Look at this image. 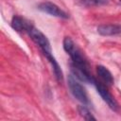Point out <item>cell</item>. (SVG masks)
<instances>
[{
    "label": "cell",
    "mask_w": 121,
    "mask_h": 121,
    "mask_svg": "<svg viewBox=\"0 0 121 121\" xmlns=\"http://www.w3.org/2000/svg\"><path fill=\"white\" fill-rule=\"evenodd\" d=\"M62 46L64 51L71 58L72 75L80 81L94 84L95 78L91 74L89 63L86 58L84 57V55L82 54V52L75 44L74 41L70 37H65L62 42Z\"/></svg>",
    "instance_id": "cell-1"
},
{
    "label": "cell",
    "mask_w": 121,
    "mask_h": 121,
    "mask_svg": "<svg viewBox=\"0 0 121 121\" xmlns=\"http://www.w3.org/2000/svg\"><path fill=\"white\" fill-rule=\"evenodd\" d=\"M26 33L28 34V36L31 38V40L40 47L41 51L43 52V54L46 57L49 54H52V50H51V46H50V43L47 39V37L38 28H36L34 26H30L29 28L27 29Z\"/></svg>",
    "instance_id": "cell-2"
},
{
    "label": "cell",
    "mask_w": 121,
    "mask_h": 121,
    "mask_svg": "<svg viewBox=\"0 0 121 121\" xmlns=\"http://www.w3.org/2000/svg\"><path fill=\"white\" fill-rule=\"evenodd\" d=\"M67 82H68L70 92L74 95V97L77 98L79 102H81L85 106L90 105V100L88 98V95L86 93L85 88L77 80V78L73 75L68 76Z\"/></svg>",
    "instance_id": "cell-3"
},
{
    "label": "cell",
    "mask_w": 121,
    "mask_h": 121,
    "mask_svg": "<svg viewBox=\"0 0 121 121\" xmlns=\"http://www.w3.org/2000/svg\"><path fill=\"white\" fill-rule=\"evenodd\" d=\"M94 85L95 86L97 93L100 95L101 98L107 103V105H108L112 111L117 112L118 109H119L118 103H117V101L114 99V97L111 95V93L109 92L107 86H105L104 83H102V82H100V81H97L96 79L95 80Z\"/></svg>",
    "instance_id": "cell-4"
},
{
    "label": "cell",
    "mask_w": 121,
    "mask_h": 121,
    "mask_svg": "<svg viewBox=\"0 0 121 121\" xmlns=\"http://www.w3.org/2000/svg\"><path fill=\"white\" fill-rule=\"evenodd\" d=\"M38 9L46 14H49L51 16L58 17V18L67 19L69 17L65 11H63L60 7H58L56 4H54L52 2H43V3L39 4Z\"/></svg>",
    "instance_id": "cell-5"
},
{
    "label": "cell",
    "mask_w": 121,
    "mask_h": 121,
    "mask_svg": "<svg viewBox=\"0 0 121 121\" xmlns=\"http://www.w3.org/2000/svg\"><path fill=\"white\" fill-rule=\"evenodd\" d=\"M97 32L101 36H114L121 34V25L117 24H104L100 25L96 28Z\"/></svg>",
    "instance_id": "cell-6"
},
{
    "label": "cell",
    "mask_w": 121,
    "mask_h": 121,
    "mask_svg": "<svg viewBox=\"0 0 121 121\" xmlns=\"http://www.w3.org/2000/svg\"><path fill=\"white\" fill-rule=\"evenodd\" d=\"M11 27L17 32H26L31 24L19 15H14L10 23Z\"/></svg>",
    "instance_id": "cell-7"
},
{
    "label": "cell",
    "mask_w": 121,
    "mask_h": 121,
    "mask_svg": "<svg viewBox=\"0 0 121 121\" xmlns=\"http://www.w3.org/2000/svg\"><path fill=\"white\" fill-rule=\"evenodd\" d=\"M96 73H97V76L100 78V79L106 83V85L110 86V85H112L113 82H114V79H113V77L112 75V73L103 65H97L96 66Z\"/></svg>",
    "instance_id": "cell-8"
},
{
    "label": "cell",
    "mask_w": 121,
    "mask_h": 121,
    "mask_svg": "<svg viewBox=\"0 0 121 121\" xmlns=\"http://www.w3.org/2000/svg\"><path fill=\"white\" fill-rule=\"evenodd\" d=\"M45 58L47 59V60L50 62V64L52 66V69H53V72H54V75H55L56 79L59 82H62V80H63V73H62V70H61L60 64L58 63V61L54 58V56L52 54H49Z\"/></svg>",
    "instance_id": "cell-9"
},
{
    "label": "cell",
    "mask_w": 121,
    "mask_h": 121,
    "mask_svg": "<svg viewBox=\"0 0 121 121\" xmlns=\"http://www.w3.org/2000/svg\"><path fill=\"white\" fill-rule=\"evenodd\" d=\"M110 0H77V5L82 8H95L108 5Z\"/></svg>",
    "instance_id": "cell-10"
},
{
    "label": "cell",
    "mask_w": 121,
    "mask_h": 121,
    "mask_svg": "<svg viewBox=\"0 0 121 121\" xmlns=\"http://www.w3.org/2000/svg\"><path fill=\"white\" fill-rule=\"evenodd\" d=\"M78 112L85 120H95V117L93 116V114L85 105L78 106Z\"/></svg>",
    "instance_id": "cell-11"
},
{
    "label": "cell",
    "mask_w": 121,
    "mask_h": 121,
    "mask_svg": "<svg viewBox=\"0 0 121 121\" xmlns=\"http://www.w3.org/2000/svg\"><path fill=\"white\" fill-rule=\"evenodd\" d=\"M120 4H121V0H120Z\"/></svg>",
    "instance_id": "cell-12"
}]
</instances>
